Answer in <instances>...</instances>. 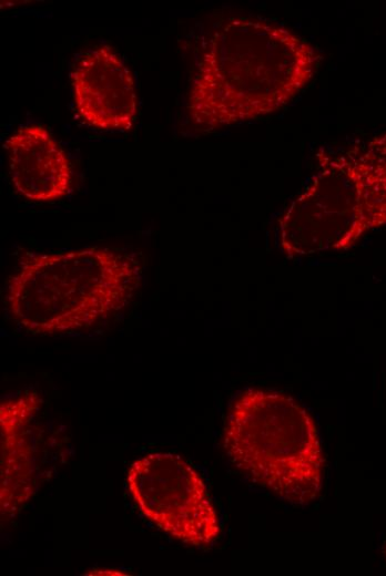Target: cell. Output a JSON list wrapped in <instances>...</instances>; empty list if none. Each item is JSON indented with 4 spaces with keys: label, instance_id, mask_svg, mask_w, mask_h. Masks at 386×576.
Returning a JSON list of instances; mask_svg holds the SVG:
<instances>
[{
    "label": "cell",
    "instance_id": "cell-1",
    "mask_svg": "<svg viewBox=\"0 0 386 576\" xmlns=\"http://www.w3.org/2000/svg\"><path fill=\"white\" fill-rule=\"evenodd\" d=\"M316 49L292 31L254 18H232L200 58L186 112L203 131L250 121L288 104L313 79Z\"/></svg>",
    "mask_w": 386,
    "mask_h": 576
},
{
    "label": "cell",
    "instance_id": "cell-2",
    "mask_svg": "<svg viewBox=\"0 0 386 576\" xmlns=\"http://www.w3.org/2000/svg\"><path fill=\"white\" fill-rule=\"evenodd\" d=\"M141 280L140 260L119 249L26 251L8 278L4 301L11 319L27 332L64 335L122 311Z\"/></svg>",
    "mask_w": 386,
    "mask_h": 576
},
{
    "label": "cell",
    "instance_id": "cell-3",
    "mask_svg": "<svg viewBox=\"0 0 386 576\" xmlns=\"http://www.w3.org/2000/svg\"><path fill=\"white\" fill-rule=\"evenodd\" d=\"M278 220V245L288 258L353 247L386 226V135L333 155Z\"/></svg>",
    "mask_w": 386,
    "mask_h": 576
},
{
    "label": "cell",
    "instance_id": "cell-4",
    "mask_svg": "<svg viewBox=\"0 0 386 576\" xmlns=\"http://www.w3.org/2000/svg\"><path fill=\"white\" fill-rule=\"evenodd\" d=\"M223 448L252 483L293 505H307L322 492L325 457L318 429L294 398L250 388L228 407Z\"/></svg>",
    "mask_w": 386,
    "mask_h": 576
},
{
    "label": "cell",
    "instance_id": "cell-5",
    "mask_svg": "<svg viewBox=\"0 0 386 576\" xmlns=\"http://www.w3.org/2000/svg\"><path fill=\"white\" fill-rule=\"evenodd\" d=\"M125 482L140 514L171 538L199 549L219 538L221 524L206 485L181 455L148 453L131 463Z\"/></svg>",
    "mask_w": 386,
    "mask_h": 576
},
{
    "label": "cell",
    "instance_id": "cell-6",
    "mask_svg": "<svg viewBox=\"0 0 386 576\" xmlns=\"http://www.w3.org/2000/svg\"><path fill=\"white\" fill-rule=\"evenodd\" d=\"M73 101L82 121L100 131H130L138 113L132 73L111 47L87 51L71 73Z\"/></svg>",
    "mask_w": 386,
    "mask_h": 576
},
{
    "label": "cell",
    "instance_id": "cell-7",
    "mask_svg": "<svg viewBox=\"0 0 386 576\" xmlns=\"http://www.w3.org/2000/svg\"><path fill=\"white\" fill-rule=\"evenodd\" d=\"M43 405L41 394L27 389L0 403V513L16 517L38 488L35 416Z\"/></svg>",
    "mask_w": 386,
    "mask_h": 576
},
{
    "label": "cell",
    "instance_id": "cell-8",
    "mask_svg": "<svg viewBox=\"0 0 386 576\" xmlns=\"http://www.w3.org/2000/svg\"><path fill=\"white\" fill-rule=\"evenodd\" d=\"M9 174L23 198L49 203L65 197L72 186L69 157L51 133L40 124L18 127L4 144Z\"/></svg>",
    "mask_w": 386,
    "mask_h": 576
}]
</instances>
